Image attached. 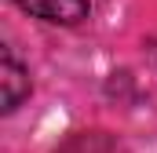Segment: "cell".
<instances>
[{
    "label": "cell",
    "instance_id": "cell-1",
    "mask_svg": "<svg viewBox=\"0 0 157 153\" xmlns=\"http://www.w3.org/2000/svg\"><path fill=\"white\" fill-rule=\"evenodd\" d=\"M15 4L22 11L44 18V22H62V26L80 22L88 15V7H91V0H15Z\"/></svg>",
    "mask_w": 157,
    "mask_h": 153
},
{
    "label": "cell",
    "instance_id": "cell-2",
    "mask_svg": "<svg viewBox=\"0 0 157 153\" xmlns=\"http://www.w3.org/2000/svg\"><path fill=\"white\" fill-rule=\"evenodd\" d=\"M0 80H4V110H15L26 95H29V73L18 66V58L4 47L0 55Z\"/></svg>",
    "mask_w": 157,
    "mask_h": 153
}]
</instances>
